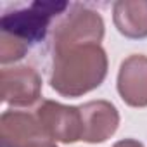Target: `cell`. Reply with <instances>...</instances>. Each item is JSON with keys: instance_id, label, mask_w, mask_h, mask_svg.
I'll use <instances>...</instances> for the list:
<instances>
[{"instance_id": "12", "label": "cell", "mask_w": 147, "mask_h": 147, "mask_svg": "<svg viewBox=\"0 0 147 147\" xmlns=\"http://www.w3.org/2000/svg\"><path fill=\"white\" fill-rule=\"evenodd\" d=\"M47 147H57V145H55V144H54V142H52V144H49V145H47Z\"/></svg>"}, {"instance_id": "11", "label": "cell", "mask_w": 147, "mask_h": 147, "mask_svg": "<svg viewBox=\"0 0 147 147\" xmlns=\"http://www.w3.org/2000/svg\"><path fill=\"white\" fill-rule=\"evenodd\" d=\"M113 147H144L138 140H133V138H125V140H119L116 142Z\"/></svg>"}, {"instance_id": "6", "label": "cell", "mask_w": 147, "mask_h": 147, "mask_svg": "<svg viewBox=\"0 0 147 147\" xmlns=\"http://www.w3.org/2000/svg\"><path fill=\"white\" fill-rule=\"evenodd\" d=\"M0 85H2V100L16 107L31 106L40 99L42 94V80L38 73L28 66L2 69Z\"/></svg>"}, {"instance_id": "8", "label": "cell", "mask_w": 147, "mask_h": 147, "mask_svg": "<svg viewBox=\"0 0 147 147\" xmlns=\"http://www.w3.org/2000/svg\"><path fill=\"white\" fill-rule=\"evenodd\" d=\"M118 92L131 107L147 106V55L133 54L121 62L118 73Z\"/></svg>"}, {"instance_id": "2", "label": "cell", "mask_w": 147, "mask_h": 147, "mask_svg": "<svg viewBox=\"0 0 147 147\" xmlns=\"http://www.w3.org/2000/svg\"><path fill=\"white\" fill-rule=\"evenodd\" d=\"M66 7V2H35L28 9L2 16L0 28H2V33L12 35L30 45L40 42L45 36L50 19L61 14Z\"/></svg>"}, {"instance_id": "9", "label": "cell", "mask_w": 147, "mask_h": 147, "mask_svg": "<svg viewBox=\"0 0 147 147\" xmlns=\"http://www.w3.org/2000/svg\"><path fill=\"white\" fill-rule=\"evenodd\" d=\"M114 26L126 38L147 36V0H119L113 7Z\"/></svg>"}, {"instance_id": "10", "label": "cell", "mask_w": 147, "mask_h": 147, "mask_svg": "<svg viewBox=\"0 0 147 147\" xmlns=\"http://www.w3.org/2000/svg\"><path fill=\"white\" fill-rule=\"evenodd\" d=\"M26 50H28V43L18 40L12 35L2 33V38H0V61L4 64L21 59L26 54Z\"/></svg>"}, {"instance_id": "1", "label": "cell", "mask_w": 147, "mask_h": 147, "mask_svg": "<svg viewBox=\"0 0 147 147\" xmlns=\"http://www.w3.org/2000/svg\"><path fill=\"white\" fill-rule=\"evenodd\" d=\"M107 75V55L100 43L54 50L50 87L62 97H80L97 88Z\"/></svg>"}, {"instance_id": "5", "label": "cell", "mask_w": 147, "mask_h": 147, "mask_svg": "<svg viewBox=\"0 0 147 147\" xmlns=\"http://www.w3.org/2000/svg\"><path fill=\"white\" fill-rule=\"evenodd\" d=\"M4 147H47L54 140L42 130L36 116L21 111H5L0 118Z\"/></svg>"}, {"instance_id": "7", "label": "cell", "mask_w": 147, "mask_h": 147, "mask_svg": "<svg viewBox=\"0 0 147 147\" xmlns=\"http://www.w3.org/2000/svg\"><path fill=\"white\" fill-rule=\"evenodd\" d=\"M83 135L82 140L88 144H97L107 140L119 125L118 109L107 100H90L80 106Z\"/></svg>"}, {"instance_id": "3", "label": "cell", "mask_w": 147, "mask_h": 147, "mask_svg": "<svg viewBox=\"0 0 147 147\" xmlns=\"http://www.w3.org/2000/svg\"><path fill=\"white\" fill-rule=\"evenodd\" d=\"M102 36L104 21L99 12L76 5L57 24L54 31V50L73 45L100 43Z\"/></svg>"}, {"instance_id": "4", "label": "cell", "mask_w": 147, "mask_h": 147, "mask_svg": "<svg viewBox=\"0 0 147 147\" xmlns=\"http://www.w3.org/2000/svg\"><path fill=\"white\" fill-rule=\"evenodd\" d=\"M36 119L42 130L57 142L73 144L82 140L83 125L80 107L62 106L54 100H43L36 107Z\"/></svg>"}]
</instances>
